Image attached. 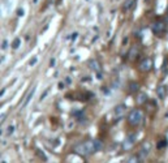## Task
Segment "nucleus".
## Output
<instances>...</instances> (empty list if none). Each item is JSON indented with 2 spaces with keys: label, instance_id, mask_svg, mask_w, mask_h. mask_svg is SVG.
Segmentation results:
<instances>
[{
  "label": "nucleus",
  "instance_id": "f257e3e1",
  "mask_svg": "<svg viewBox=\"0 0 168 163\" xmlns=\"http://www.w3.org/2000/svg\"><path fill=\"white\" fill-rule=\"evenodd\" d=\"M102 149V142L99 140H93V141H85L74 146V151L80 155H90L95 151H99Z\"/></svg>",
  "mask_w": 168,
  "mask_h": 163
},
{
  "label": "nucleus",
  "instance_id": "f03ea898",
  "mask_svg": "<svg viewBox=\"0 0 168 163\" xmlns=\"http://www.w3.org/2000/svg\"><path fill=\"white\" fill-rule=\"evenodd\" d=\"M128 122H129V124L132 127H138L143 122V112L138 108L130 111L129 116H128Z\"/></svg>",
  "mask_w": 168,
  "mask_h": 163
},
{
  "label": "nucleus",
  "instance_id": "7ed1b4c3",
  "mask_svg": "<svg viewBox=\"0 0 168 163\" xmlns=\"http://www.w3.org/2000/svg\"><path fill=\"white\" fill-rule=\"evenodd\" d=\"M151 30L155 35H163L167 30V25L164 21H156L151 25Z\"/></svg>",
  "mask_w": 168,
  "mask_h": 163
},
{
  "label": "nucleus",
  "instance_id": "20e7f679",
  "mask_svg": "<svg viewBox=\"0 0 168 163\" xmlns=\"http://www.w3.org/2000/svg\"><path fill=\"white\" fill-rule=\"evenodd\" d=\"M136 141H137V135H136V133H132V135H129V136L127 137V138L124 140V142H123V149H124V150H130V149L134 146Z\"/></svg>",
  "mask_w": 168,
  "mask_h": 163
},
{
  "label": "nucleus",
  "instance_id": "39448f33",
  "mask_svg": "<svg viewBox=\"0 0 168 163\" xmlns=\"http://www.w3.org/2000/svg\"><path fill=\"white\" fill-rule=\"evenodd\" d=\"M115 119L116 120H120L123 119L125 116V114H127V106L125 104H119V106L115 107Z\"/></svg>",
  "mask_w": 168,
  "mask_h": 163
},
{
  "label": "nucleus",
  "instance_id": "423d86ee",
  "mask_svg": "<svg viewBox=\"0 0 168 163\" xmlns=\"http://www.w3.org/2000/svg\"><path fill=\"white\" fill-rule=\"evenodd\" d=\"M89 67H90L91 71H94L95 73L98 74V77L102 78V68H100V64L98 60H95V59H91L90 61H89Z\"/></svg>",
  "mask_w": 168,
  "mask_h": 163
},
{
  "label": "nucleus",
  "instance_id": "0eeeda50",
  "mask_svg": "<svg viewBox=\"0 0 168 163\" xmlns=\"http://www.w3.org/2000/svg\"><path fill=\"white\" fill-rule=\"evenodd\" d=\"M151 68H153V59L146 57V59H143V60L141 61V64H140V69L142 71V72H149Z\"/></svg>",
  "mask_w": 168,
  "mask_h": 163
},
{
  "label": "nucleus",
  "instance_id": "6e6552de",
  "mask_svg": "<svg viewBox=\"0 0 168 163\" xmlns=\"http://www.w3.org/2000/svg\"><path fill=\"white\" fill-rule=\"evenodd\" d=\"M150 150H151V143L150 142H143L142 146H141V150H140V158L145 159L147 155H149Z\"/></svg>",
  "mask_w": 168,
  "mask_h": 163
},
{
  "label": "nucleus",
  "instance_id": "1a4fd4ad",
  "mask_svg": "<svg viewBox=\"0 0 168 163\" xmlns=\"http://www.w3.org/2000/svg\"><path fill=\"white\" fill-rule=\"evenodd\" d=\"M167 93H168V87L166 85H160V86H158L156 89V95L159 99H164V98L167 97Z\"/></svg>",
  "mask_w": 168,
  "mask_h": 163
},
{
  "label": "nucleus",
  "instance_id": "9d476101",
  "mask_svg": "<svg viewBox=\"0 0 168 163\" xmlns=\"http://www.w3.org/2000/svg\"><path fill=\"white\" fill-rule=\"evenodd\" d=\"M34 93H35V86H33V89H30V91H29L28 95H26V98H25V102L22 103V107H26V106H28L29 102L31 100L33 95H34Z\"/></svg>",
  "mask_w": 168,
  "mask_h": 163
},
{
  "label": "nucleus",
  "instance_id": "9b49d317",
  "mask_svg": "<svg viewBox=\"0 0 168 163\" xmlns=\"http://www.w3.org/2000/svg\"><path fill=\"white\" fill-rule=\"evenodd\" d=\"M136 3H137V0H125L124 5H123V9L124 11H130V9L136 5Z\"/></svg>",
  "mask_w": 168,
  "mask_h": 163
},
{
  "label": "nucleus",
  "instance_id": "f8f14e48",
  "mask_svg": "<svg viewBox=\"0 0 168 163\" xmlns=\"http://www.w3.org/2000/svg\"><path fill=\"white\" fill-rule=\"evenodd\" d=\"M136 102H137V104H143V103H146V102H147V94H145V93H138Z\"/></svg>",
  "mask_w": 168,
  "mask_h": 163
},
{
  "label": "nucleus",
  "instance_id": "ddd939ff",
  "mask_svg": "<svg viewBox=\"0 0 168 163\" xmlns=\"http://www.w3.org/2000/svg\"><path fill=\"white\" fill-rule=\"evenodd\" d=\"M137 55H138V48L136 46H133V47L130 48L129 54H128V57H129V60H134V59L137 57Z\"/></svg>",
  "mask_w": 168,
  "mask_h": 163
},
{
  "label": "nucleus",
  "instance_id": "4468645a",
  "mask_svg": "<svg viewBox=\"0 0 168 163\" xmlns=\"http://www.w3.org/2000/svg\"><path fill=\"white\" fill-rule=\"evenodd\" d=\"M138 89H140V84L138 82H130L129 84V91L130 93H136Z\"/></svg>",
  "mask_w": 168,
  "mask_h": 163
},
{
  "label": "nucleus",
  "instance_id": "2eb2a0df",
  "mask_svg": "<svg viewBox=\"0 0 168 163\" xmlns=\"http://www.w3.org/2000/svg\"><path fill=\"white\" fill-rule=\"evenodd\" d=\"M20 43H21V39H20V38H16L15 41L12 42V48H15V50H17V48L20 47Z\"/></svg>",
  "mask_w": 168,
  "mask_h": 163
},
{
  "label": "nucleus",
  "instance_id": "dca6fc26",
  "mask_svg": "<svg viewBox=\"0 0 168 163\" xmlns=\"http://www.w3.org/2000/svg\"><path fill=\"white\" fill-rule=\"evenodd\" d=\"M167 143H168V141L166 138H163L162 141H159V143H158V149H164L167 146Z\"/></svg>",
  "mask_w": 168,
  "mask_h": 163
},
{
  "label": "nucleus",
  "instance_id": "f3484780",
  "mask_svg": "<svg viewBox=\"0 0 168 163\" xmlns=\"http://www.w3.org/2000/svg\"><path fill=\"white\" fill-rule=\"evenodd\" d=\"M141 161V158H140V155H134V156H130V158L129 159H128V162H129V163H133V162H140Z\"/></svg>",
  "mask_w": 168,
  "mask_h": 163
},
{
  "label": "nucleus",
  "instance_id": "a211bd4d",
  "mask_svg": "<svg viewBox=\"0 0 168 163\" xmlns=\"http://www.w3.org/2000/svg\"><path fill=\"white\" fill-rule=\"evenodd\" d=\"M13 132H15V125H9L8 128H7V136L13 135Z\"/></svg>",
  "mask_w": 168,
  "mask_h": 163
},
{
  "label": "nucleus",
  "instance_id": "6ab92c4d",
  "mask_svg": "<svg viewBox=\"0 0 168 163\" xmlns=\"http://www.w3.org/2000/svg\"><path fill=\"white\" fill-rule=\"evenodd\" d=\"M17 16H24V9L20 8L18 11H17Z\"/></svg>",
  "mask_w": 168,
  "mask_h": 163
},
{
  "label": "nucleus",
  "instance_id": "aec40b11",
  "mask_svg": "<svg viewBox=\"0 0 168 163\" xmlns=\"http://www.w3.org/2000/svg\"><path fill=\"white\" fill-rule=\"evenodd\" d=\"M35 63H37V57H34V59H31V60H30V63H29V64H30V65H34Z\"/></svg>",
  "mask_w": 168,
  "mask_h": 163
},
{
  "label": "nucleus",
  "instance_id": "412c9836",
  "mask_svg": "<svg viewBox=\"0 0 168 163\" xmlns=\"http://www.w3.org/2000/svg\"><path fill=\"white\" fill-rule=\"evenodd\" d=\"M55 63H56L55 57H52V59H51V61H50V65H51V67H54V65H55Z\"/></svg>",
  "mask_w": 168,
  "mask_h": 163
},
{
  "label": "nucleus",
  "instance_id": "4be33fe9",
  "mask_svg": "<svg viewBox=\"0 0 168 163\" xmlns=\"http://www.w3.org/2000/svg\"><path fill=\"white\" fill-rule=\"evenodd\" d=\"M7 44H8V42L4 39V41H3V50H5V48H7Z\"/></svg>",
  "mask_w": 168,
  "mask_h": 163
},
{
  "label": "nucleus",
  "instance_id": "5701e85b",
  "mask_svg": "<svg viewBox=\"0 0 168 163\" xmlns=\"http://www.w3.org/2000/svg\"><path fill=\"white\" fill-rule=\"evenodd\" d=\"M4 93H5V89H3V90H1V93H0V95L3 97V95H4Z\"/></svg>",
  "mask_w": 168,
  "mask_h": 163
},
{
  "label": "nucleus",
  "instance_id": "b1692460",
  "mask_svg": "<svg viewBox=\"0 0 168 163\" xmlns=\"http://www.w3.org/2000/svg\"><path fill=\"white\" fill-rule=\"evenodd\" d=\"M37 1H38V0H34V3H37Z\"/></svg>",
  "mask_w": 168,
  "mask_h": 163
},
{
  "label": "nucleus",
  "instance_id": "393cba45",
  "mask_svg": "<svg viewBox=\"0 0 168 163\" xmlns=\"http://www.w3.org/2000/svg\"><path fill=\"white\" fill-rule=\"evenodd\" d=\"M167 12H168V11H167Z\"/></svg>",
  "mask_w": 168,
  "mask_h": 163
}]
</instances>
